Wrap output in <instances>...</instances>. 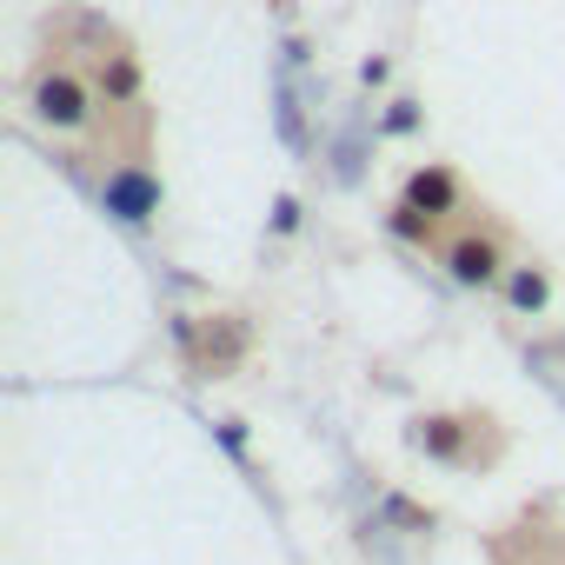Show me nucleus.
<instances>
[{
    "label": "nucleus",
    "instance_id": "39448f33",
    "mask_svg": "<svg viewBox=\"0 0 565 565\" xmlns=\"http://www.w3.org/2000/svg\"><path fill=\"white\" fill-rule=\"evenodd\" d=\"M406 200L419 206V213H452L459 206V180H452V167H419L413 180H406Z\"/></svg>",
    "mask_w": 565,
    "mask_h": 565
},
{
    "label": "nucleus",
    "instance_id": "6e6552de",
    "mask_svg": "<svg viewBox=\"0 0 565 565\" xmlns=\"http://www.w3.org/2000/svg\"><path fill=\"white\" fill-rule=\"evenodd\" d=\"M505 300H512L519 313H539V307L552 300V279H545V266H519V273L505 279Z\"/></svg>",
    "mask_w": 565,
    "mask_h": 565
},
{
    "label": "nucleus",
    "instance_id": "f03ea898",
    "mask_svg": "<svg viewBox=\"0 0 565 565\" xmlns=\"http://www.w3.org/2000/svg\"><path fill=\"white\" fill-rule=\"evenodd\" d=\"M94 87H100V107H140V61L120 41H107L94 54Z\"/></svg>",
    "mask_w": 565,
    "mask_h": 565
},
{
    "label": "nucleus",
    "instance_id": "f257e3e1",
    "mask_svg": "<svg viewBox=\"0 0 565 565\" xmlns=\"http://www.w3.org/2000/svg\"><path fill=\"white\" fill-rule=\"evenodd\" d=\"M28 107H34L41 127L81 134V127L94 120V107H100V87H94V74H81L74 61H41L34 81H28Z\"/></svg>",
    "mask_w": 565,
    "mask_h": 565
},
{
    "label": "nucleus",
    "instance_id": "0eeeda50",
    "mask_svg": "<svg viewBox=\"0 0 565 565\" xmlns=\"http://www.w3.org/2000/svg\"><path fill=\"white\" fill-rule=\"evenodd\" d=\"M413 446L433 452V459H459V452H466V426H459V419H419V426H413Z\"/></svg>",
    "mask_w": 565,
    "mask_h": 565
},
{
    "label": "nucleus",
    "instance_id": "7ed1b4c3",
    "mask_svg": "<svg viewBox=\"0 0 565 565\" xmlns=\"http://www.w3.org/2000/svg\"><path fill=\"white\" fill-rule=\"evenodd\" d=\"M107 206L140 226V220L160 213V180H153L147 167H120V173H107Z\"/></svg>",
    "mask_w": 565,
    "mask_h": 565
},
{
    "label": "nucleus",
    "instance_id": "20e7f679",
    "mask_svg": "<svg viewBox=\"0 0 565 565\" xmlns=\"http://www.w3.org/2000/svg\"><path fill=\"white\" fill-rule=\"evenodd\" d=\"M446 273L459 279V287H492V279H499V239L459 233V239L446 246Z\"/></svg>",
    "mask_w": 565,
    "mask_h": 565
},
{
    "label": "nucleus",
    "instance_id": "1a4fd4ad",
    "mask_svg": "<svg viewBox=\"0 0 565 565\" xmlns=\"http://www.w3.org/2000/svg\"><path fill=\"white\" fill-rule=\"evenodd\" d=\"M413 120H419V114H413V100H393V114H386V127H393V134H406Z\"/></svg>",
    "mask_w": 565,
    "mask_h": 565
},
{
    "label": "nucleus",
    "instance_id": "423d86ee",
    "mask_svg": "<svg viewBox=\"0 0 565 565\" xmlns=\"http://www.w3.org/2000/svg\"><path fill=\"white\" fill-rule=\"evenodd\" d=\"M239 353H246V327L220 313V320H206V353H200L193 366H200V373H226Z\"/></svg>",
    "mask_w": 565,
    "mask_h": 565
}]
</instances>
